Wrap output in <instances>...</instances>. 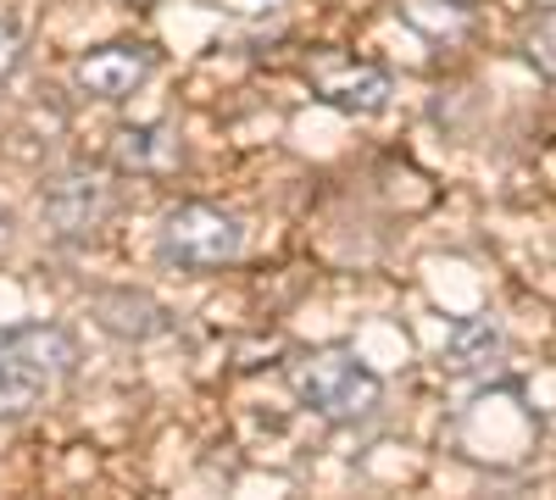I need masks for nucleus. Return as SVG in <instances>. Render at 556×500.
Instances as JSON below:
<instances>
[{
	"label": "nucleus",
	"instance_id": "1",
	"mask_svg": "<svg viewBox=\"0 0 556 500\" xmlns=\"http://www.w3.org/2000/svg\"><path fill=\"white\" fill-rule=\"evenodd\" d=\"M290 389L312 418L334 428H362L379 418L384 406V379L345 345H323L290 361Z\"/></svg>",
	"mask_w": 556,
	"mask_h": 500
},
{
	"label": "nucleus",
	"instance_id": "2",
	"mask_svg": "<svg viewBox=\"0 0 556 500\" xmlns=\"http://www.w3.org/2000/svg\"><path fill=\"white\" fill-rule=\"evenodd\" d=\"M78 373V339L56 323L0 329V418H23L45 406Z\"/></svg>",
	"mask_w": 556,
	"mask_h": 500
},
{
	"label": "nucleus",
	"instance_id": "3",
	"mask_svg": "<svg viewBox=\"0 0 556 500\" xmlns=\"http://www.w3.org/2000/svg\"><path fill=\"white\" fill-rule=\"evenodd\" d=\"M156 256L173 272H217L245 256V222L212 201H178L162 229H156Z\"/></svg>",
	"mask_w": 556,
	"mask_h": 500
},
{
	"label": "nucleus",
	"instance_id": "4",
	"mask_svg": "<svg viewBox=\"0 0 556 500\" xmlns=\"http://www.w3.org/2000/svg\"><path fill=\"white\" fill-rule=\"evenodd\" d=\"M534 439H540V418H534V406H523V395L513 384L479 395L456 423L462 457H479V462H495V467L523 462L534 450Z\"/></svg>",
	"mask_w": 556,
	"mask_h": 500
},
{
	"label": "nucleus",
	"instance_id": "5",
	"mask_svg": "<svg viewBox=\"0 0 556 500\" xmlns=\"http://www.w3.org/2000/svg\"><path fill=\"white\" fill-rule=\"evenodd\" d=\"M117 211V184L101 167H67L51 184L39 190V222L51 229L62 245H84L96 240Z\"/></svg>",
	"mask_w": 556,
	"mask_h": 500
},
{
	"label": "nucleus",
	"instance_id": "6",
	"mask_svg": "<svg viewBox=\"0 0 556 500\" xmlns=\"http://www.w3.org/2000/svg\"><path fill=\"white\" fill-rule=\"evenodd\" d=\"M156 44H139V39H117L101 44V51H84L73 67V84L96 101H128L134 89H146V78L156 73Z\"/></svg>",
	"mask_w": 556,
	"mask_h": 500
},
{
	"label": "nucleus",
	"instance_id": "7",
	"mask_svg": "<svg viewBox=\"0 0 556 500\" xmlns=\"http://www.w3.org/2000/svg\"><path fill=\"white\" fill-rule=\"evenodd\" d=\"M312 89H317L323 106H334L345 117H379L395 95L384 67H367V62H351V56H317Z\"/></svg>",
	"mask_w": 556,
	"mask_h": 500
},
{
	"label": "nucleus",
	"instance_id": "8",
	"mask_svg": "<svg viewBox=\"0 0 556 500\" xmlns=\"http://www.w3.org/2000/svg\"><path fill=\"white\" fill-rule=\"evenodd\" d=\"M501 356H506V334H501L495 317H462V323L445 329L440 368L456 373V379H479V373H495Z\"/></svg>",
	"mask_w": 556,
	"mask_h": 500
},
{
	"label": "nucleus",
	"instance_id": "9",
	"mask_svg": "<svg viewBox=\"0 0 556 500\" xmlns=\"http://www.w3.org/2000/svg\"><path fill=\"white\" fill-rule=\"evenodd\" d=\"M112 162L123 172L156 178V172H173L184 162V140H178L173 123H134V128L112 133Z\"/></svg>",
	"mask_w": 556,
	"mask_h": 500
},
{
	"label": "nucleus",
	"instance_id": "10",
	"mask_svg": "<svg viewBox=\"0 0 556 500\" xmlns=\"http://www.w3.org/2000/svg\"><path fill=\"white\" fill-rule=\"evenodd\" d=\"M96 323L117 339H134L146 345L156 334H167V306L146 290H101L96 295Z\"/></svg>",
	"mask_w": 556,
	"mask_h": 500
},
{
	"label": "nucleus",
	"instance_id": "11",
	"mask_svg": "<svg viewBox=\"0 0 556 500\" xmlns=\"http://www.w3.org/2000/svg\"><path fill=\"white\" fill-rule=\"evenodd\" d=\"M551 23H556V17L540 7V12L529 17V28H523V56L540 67V78H545V84H551Z\"/></svg>",
	"mask_w": 556,
	"mask_h": 500
},
{
	"label": "nucleus",
	"instance_id": "12",
	"mask_svg": "<svg viewBox=\"0 0 556 500\" xmlns=\"http://www.w3.org/2000/svg\"><path fill=\"white\" fill-rule=\"evenodd\" d=\"M17 62H23V34L17 23H0V84L17 73Z\"/></svg>",
	"mask_w": 556,
	"mask_h": 500
},
{
	"label": "nucleus",
	"instance_id": "13",
	"mask_svg": "<svg viewBox=\"0 0 556 500\" xmlns=\"http://www.w3.org/2000/svg\"><path fill=\"white\" fill-rule=\"evenodd\" d=\"M12 229H17V222H12V211L0 206V251H12Z\"/></svg>",
	"mask_w": 556,
	"mask_h": 500
},
{
	"label": "nucleus",
	"instance_id": "14",
	"mask_svg": "<svg viewBox=\"0 0 556 500\" xmlns=\"http://www.w3.org/2000/svg\"><path fill=\"white\" fill-rule=\"evenodd\" d=\"M128 7H151V0H128Z\"/></svg>",
	"mask_w": 556,
	"mask_h": 500
}]
</instances>
